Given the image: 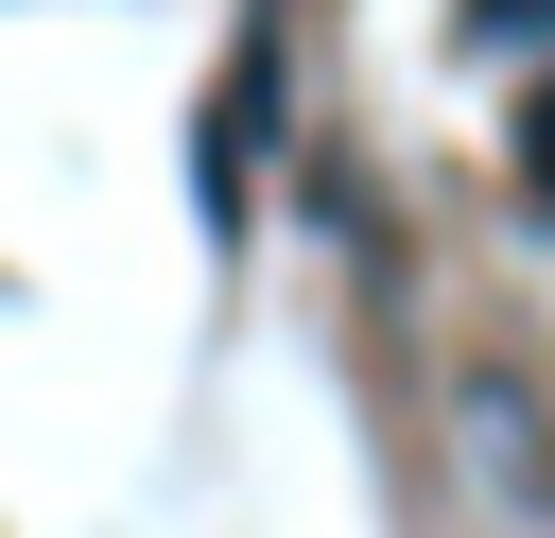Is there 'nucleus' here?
Masks as SVG:
<instances>
[{"label": "nucleus", "instance_id": "f257e3e1", "mask_svg": "<svg viewBox=\"0 0 555 538\" xmlns=\"http://www.w3.org/2000/svg\"><path fill=\"white\" fill-rule=\"evenodd\" d=\"M260 139H278V17H243L225 87H208V121H191V208H208V243L243 226V174H260Z\"/></svg>", "mask_w": 555, "mask_h": 538}, {"label": "nucleus", "instance_id": "7ed1b4c3", "mask_svg": "<svg viewBox=\"0 0 555 538\" xmlns=\"http://www.w3.org/2000/svg\"><path fill=\"white\" fill-rule=\"evenodd\" d=\"M503 174H520V208H538V226H555V69H538V87H520V121H503Z\"/></svg>", "mask_w": 555, "mask_h": 538}, {"label": "nucleus", "instance_id": "f03ea898", "mask_svg": "<svg viewBox=\"0 0 555 538\" xmlns=\"http://www.w3.org/2000/svg\"><path fill=\"white\" fill-rule=\"evenodd\" d=\"M451 434H468V469H486L520 521H555V434H538L520 364H468V382H451Z\"/></svg>", "mask_w": 555, "mask_h": 538}, {"label": "nucleus", "instance_id": "20e7f679", "mask_svg": "<svg viewBox=\"0 0 555 538\" xmlns=\"http://www.w3.org/2000/svg\"><path fill=\"white\" fill-rule=\"evenodd\" d=\"M503 35H555V0H468V52H503Z\"/></svg>", "mask_w": 555, "mask_h": 538}]
</instances>
